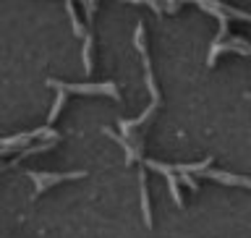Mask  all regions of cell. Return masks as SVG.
<instances>
[{
  "label": "cell",
  "instance_id": "1",
  "mask_svg": "<svg viewBox=\"0 0 251 238\" xmlns=\"http://www.w3.org/2000/svg\"><path fill=\"white\" fill-rule=\"evenodd\" d=\"M29 176L37 184V194H42L50 184H60V181H68V178H81L84 173L81 170H78V173H31L29 170Z\"/></svg>",
  "mask_w": 251,
  "mask_h": 238
},
{
  "label": "cell",
  "instance_id": "2",
  "mask_svg": "<svg viewBox=\"0 0 251 238\" xmlns=\"http://www.w3.org/2000/svg\"><path fill=\"white\" fill-rule=\"evenodd\" d=\"M63 102H66V92L63 89H58V100H55V107H52V113H50V123L58 118V113H60V107H63Z\"/></svg>",
  "mask_w": 251,
  "mask_h": 238
}]
</instances>
